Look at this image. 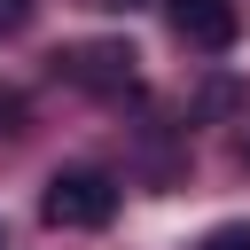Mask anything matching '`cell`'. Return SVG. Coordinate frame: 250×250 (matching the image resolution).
<instances>
[{
	"mask_svg": "<svg viewBox=\"0 0 250 250\" xmlns=\"http://www.w3.org/2000/svg\"><path fill=\"white\" fill-rule=\"evenodd\" d=\"M39 211H47V227H78V234H86V227H109V219H117V180L94 172V164H70V172L47 180Z\"/></svg>",
	"mask_w": 250,
	"mask_h": 250,
	"instance_id": "cell-1",
	"label": "cell"
},
{
	"mask_svg": "<svg viewBox=\"0 0 250 250\" xmlns=\"http://www.w3.org/2000/svg\"><path fill=\"white\" fill-rule=\"evenodd\" d=\"M133 47L125 39H78V47H55V70L70 78V86H86V94H125L133 86Z\"/></svg>",
	"mask_w": 250,
	"mask_h": 250,
	"instance_id": "cell-2",
	"label": "cell"
},
{
	"mask_svg": "<svg viewBox=\"0 0 250 250\" xmlns=\"http://www.w3.org/2000/svg\"><path fill=\"white\" fill-rule=\"evenodd\" d=\"M172 23H180V39H188V47L227 55V47H234V31H242V8H234V0H172Z\"/></svg>",
	"mask_w": 250,
	"mask_h": 250,
	"instance_id": "cell-3",
	"label": "cell"
},
{
	"mask_svg": "<svg viewBox=\"0 0 250 250\" xmlns=\"http://www.w3.org/2000/svg\"><path fill=\"white\" fill-rule=\"evenodd\" d=\"M203 250H250V219H227V227H211V234H203Z\"/></svg>",
	"mask_w": 250,
	"mask_h": 250,
	"instance_id": "cell-4",
	"label": "cell"
},
{
	"mask_svg": "<svg viewBox=\"0 0 250 250\" xmlns=\"http://www.w3.org/2000/svg\"><path fill=\"white\" fill-rule=\"evenodd\" d=\"M31 8H39V0H0V31H23V23H31Z\"/></svg>",
	"mask_w": 250,
	"mask_h": 250,
	"instance_id": "cell-5",
	"label": "cell"
},
{
	"mask_svg": "<svg viewBox=\"0 0 250 250\" xmlns=\"http://www.w3.org/2000/svg\"><path fill=\"white\" fill-rule=\"evenodd\" d=\"M0 250H8V227H0Z\"/></svg>",
	"mask_w": 250,
	"mask_h": 250,
	"instance_id": "cell-6",
	"label": "cell"
}]
</instances>
